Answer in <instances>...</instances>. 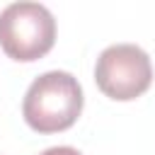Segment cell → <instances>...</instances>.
Wrapping results in <instances>:
<instances>
[{"instance_id":"obj_4","label":"cell","mask_w":155,"mask_h":155,"mask_svg":"<svg viewBox=\"0 0 155 155\" xmlns=\"http://www.w3.org/2000/svg\"><path fill=\"white\" fill-rule=\"evenodd\" d=\"M41 155H82V153L75 150V148H70V145H58V148H48V150H44Z\"/></svg>"},{"instance_id":"obj_1","label":"cell","mask_w":155,"mask_h":155,"mask_svg":"<svg viewBox=\"0 0 155 155\" xmlns=\"http://www.w3.org/2000/svg\"><path fill=\"white\" fill-rule=\"evenodd\" d=\"M82 111V87L65 70L39 75L22 102V114L36 133H58L70 128Z\"/></svg>"},{"instance_id":"obj_2","label":"cell","mask_w":155,"mask_h":155,"mask_svg":"<svg viewBox=\"0 0 155 155\" xmlns=\"http://www.w3.org/2000/svg\"><path fill=\"white\" fill-rule=\"evenodd\" d=\"M56 44V19L39 2H12L0 12V48L19 63L44 58Z\"/></svg>"},{"instance_id":"obj_3","label":"cell","mask_w":155,"mask_h":155,"mask_svg":"<svg viewBox=\"0 0 155 155\" xmlns=\"http://www.w3.org/2000/svg\"><path fill=\"white\" fill-rule=\"evenodd\" d=\"M97 87L116 102L140 97L153 82V63L136 44H114L104 48L94 65Z\"/></svg>"}]
</instances>
